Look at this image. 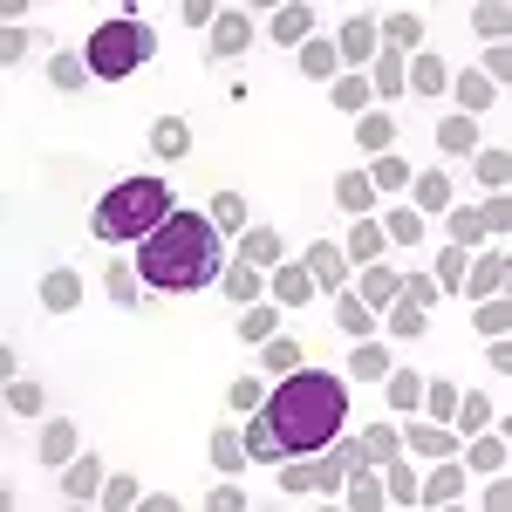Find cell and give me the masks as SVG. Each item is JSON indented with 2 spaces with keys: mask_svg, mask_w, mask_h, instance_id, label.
<instances>
[{
  "mask_svg": "<svg viewBox=\"0 0 512 512\" xmlns=\"http://www.w3.org/2000/svg\"><path fill=\"white\" fill-rule=\"evenodd\" d=\"M369 89H376V96H403V55L376 48V62H369Z\"/></svg>",
  "mask_w": 512,
  "mask_h": 512,
  "instance_id": "41",
  "label": "cell"
},
{
  "mask_svg": "<svg viewBox=\"0 0 512 512\" xmlns=\"http://www.w3.org/2000/svg\"><path fill=\"white\" fill-rule=\"evenodd\" d=\"M103 485H110L103 458H96V451H76V458H69V472H62V492H69L76 506H89V499H103Z\"/></svg>",
  "mask_w": 512,
  "mask_h": 512,
  "instance_id": "11",
  "label": "cell"
},
{
  "mask_svg": "<svg viewBox=\"0 0 512 512\" xmlns=\"http://www.w3.org/2000/svg\"><path fill=\"white\" fill-rule=\"evenodd\" d=\"M103 287H110V301H123V308H137V294H144V274H137V267H123V260H117Z\"/></svg>",
  "mask_w": 512,
  "mask_h": 512,
  "instance_id": "52",
  "label": "cell"
},
{
  "mask_svg": "<svg viewBox=\"0 0 512 512\" xmlns=\"http://www.w3.org/2000/svg\"><path fill=\"white\" fill-rule=\"evenodd\" d=\"M376 226H383V239H390V246H417V239H424V212H410V205H390Z\"/></svg>",
  "mask_w": 512,
  "mask_h": 512,
  "instance_id": "36",
  "label": "cell"
},
{
  "mask_svg": "<svg viewBox=\"0 0 512 512\" xmlns=\"http://www.w3.org/2000/svg\"><path fill=\"white\" fill-rule=\"evenodd\" d=\"M355 444H362V458H369V465H390L396 451H403V431H396V424H369Z\"/></svg>",
  "mask_w": 512,
  "mask_h": 512,
  "instance_id": "38",
  "label": "cell"
},
{
  "mask_svg": "<svg viewBox=\"0 0 512 512\" xmlns=\"http://www.w3.org/2000/svg\"><path fill=\"white\" fill-rule=\"evenodd\" d=\"M383 246H390V239H383V226H376V219H355V233L342 239V253H349L355 267H369V260H383Z\"/></svg>",
  "mask_w": 512,
  "mask_h": 512,
  "instance_id": "29",
  "label": "cell"
},
{
  "mask_svg": "<svg viewBox=\"0 0 512 512\" xmlns=\"http://www.w3.org/2000/svg\"><path fill=\"white\" fill-rule=\"evenodd\" d=\"M376 41H383L390 55H417V48H424V14H417V7L383 14V21H376Z\"/></svg>",
  "mask_w": 512,
  "mask_h": 512,
  "instance_id": "10",
  "label": "cell"
},
{
  "mask_svg": "<svg viewBox=\"0 0 512 512\" xmlns=\"http://www.w3.org/2000/svg\"><path fill=\"white\" fill-rule=\"evenodd\" d=\"M403 451H410V458H451V451H458V431H451V424H410V431H403Z\"/></svg>",
  "mask_w": 512,
  "mask_h": 512,
  "instance_id": "18",
  "label": "cell"
},
{
  "mask_svg": "<svg viewBox=\"0 0 512 512\" xmlns=\"http://www.w3.org/2000/svg\"><path fill=\"white\" fill-rule=\"evenodd\" d=\"M383 396H390V410H417V403H424V376H417V369H396V362H390Z\"/></svg>",
  "mask_w": 512,
  "mask_h": 512,
  "instance_id": "37",
  "label": "cell"
},
{
  "mask_svg": "<svg viewBox=\"0 0 512 512\" xmlns=\"http://www.w3.org/2000/svg\"><path fill=\"white\" fill-rule=\"evenodd\" d=\"M465 267H472V253L444 239V246L431 253V280H437V294H458V287H465Z\"/></svg>",
  "mask_w": 512,
  "mask_h": 512,
  "instance_id": "22",
  "label": "cell"
},
{
  "mask_svg": "<svg viewBox=\"0 0 512 512\" xmlns=\"http://www.w3.org/2000/svg\"><path fill=\"white\" fill-rule=\"evenodd\" d=\"M444 219H451V246H465V253H472L478 239H485V219H478V205H451Z\"/></svg>",
  "mask_w": 512,
  "mask_h": 512,
  "instance_id": "47",
  "label": "cell"
},
{
  "mask_svg": "<svg viewBox=\"0 0 512 512\" xmlns=\"http://www.w3.org/2000/svg\"><path fill=\"white\" fill-rule=\"evenodd\" d=\"M472 28H478V35H485V41H506L512 14H506V7H499V0H485V7H478V14H472Z\"/></svg>",
  "mask_w": 512,
  "mask_h": 512,
  "instance_id": "54",
  "label": "cell"
},
{
  "mask_svg": "<svg viewBox=\"0 0 512 512\" xmlns=\"http://www.w3.org/2000/svg\"><path fill=\"white\" fill-rule=\"evenodd\" d=\"M506 69H512V48H506V41H492V48H485V82L499 89V82H506Z\"/></svg>",
  "mask_w": 512,
  "mask_h": 512,
  "instance_id": "60",
  "label": "cell"
},
{
  "mask_svg": "<svg viewBox=\"0 0 512 512\" xmlns=\"http://www.w3.org/2000/svg\"><path fill=\"white\" fill-rule=\"evenodd\" d=\"M424 410H431V424H451V410H458V390H451V383H424Z\"/></svg>",
  "mask_w": 512,
  "mask_h": 512,
  "instance_id": "56",
  "label": "cell"
},
{
  "mask_svg": "<svg viewBox=\"0 0 512 512\" xmlns=\"http://www.w3.org/2000/svg\"><path fill=\"white\" fill-rule=\"evenodd\" d=\"M308 35H315V7H308V0H287V7H274V41H294V48H301Z\"/></svg>",
  "mask_w": 512,
  "mask_h": 512,
  "instance_id": "25",
  "label": "cell"
},
{
  "mask_svg": "<svg viewBox=\"0 0 512 512\" xmlns=\"http://www.w3.org/2000/svg\"><path fill=\"white\" fill-rule=\"evenodd\" d=\"M308 355H301V342H287V335H274V342H260V369H274V376H294Z\"/></svg>",
  "mask_w": 512,
  "mask_h": 512,
  "instance_id": "43",
  "label": "cell"
},
{
  "mask_svg": "<svg viewBox=\"0 0 512 512\" xmlns=\"http://www.w3.org/2000/svg\"><path fill=\"white\" fill-rule=\"evenodd\" d=\"M315 301V274L301 260H280L274 267V308H308Z\"/></svg>",
  "mask_w": 512,
  "mask_h": 512,
  "instance_id": "15",
  "label": "cell"
},
{
  "mask_svg": "<svg viewBox=\"0 0 512 512\" xmlns=\"http://www.w3.org/2000/svg\"><path fill=\"white\" fill-rule=\"evenodd\" d=\"M239 260L260 267V274H274L280 267V233L274 226H246V233H239Z\"/></svg>",
  "mask_w": 512,
  "mask_h": 512,
  "instance_id": "19",
  "label": "cell"
},
{
  "mask_svg": "<svg viewBox=\"0 0 512 512\" xmlns=\"http://www.w3.org/2000/svg\"><path fill=\"white\" fill-rule=\"evenodd\" d=\"M506 274H512V253H506V246H492V253H478V267H465V287H458V294L492 301V294H506Z\"/></svg>",
  "mask_w": 512,
  "mask_h": 512,
  "instance_id": "9",
  "label": "cell"
},
{
  "mask_svg": "<svg viewBox=\"0 0 512 512\" xmlns=\"http://www.w3.org/2000/svg\"><path fill=\"white\" fill-rule=\"evenodd\" d=\"M301 267L315 274V287H321V294H342V287H349V253H342V239H315Z\"/></svg>",
  "mask_w": 512,
  "mask_h": 512,
  "instance_id": "7",
  "label": "cell"
},
{
  "mask_svg": "<svg viewBox=\"0 0 512 512\" xmlns=\"http://www.w3.org/2000/svg\"><path fill=\"white\" fill-rule=\"evenodd\" d=\"M48 82H55V89H69V96H76V89H89V62H82V55H55V62H48Z\"/></svg>",
  "mask_w": 512,
  "mask_h": 512,
  "instance_id": "48",
  "label": "cell"
},
{
  "mask_svg": "<svg viewBox=\"0 0 512 512\" xmlns=\"http://www.w3.org/2000/svg\"><path fill=\"white\" fill-rule=\"evenodd\" d=\"M260 417L274 424L287 458H308L328 437H342V424H349V390H342V376H328V369H294V376H280V390L260 403Z\"/></svg>",
  "mask_w": 512,
  "mask_h": 512,
  "instance_id": "2",
  "label": "cell"
},
{
  "mask_svg": "<svg viewBox=\"0 0 512 512\" xmlns=\"http://www.w3.org/2000/svg\"><path fill=\"white\" fill-rule=\"evenodd\" d=\"M219 294H226L233 308H253V301H260V267H246V260H233V267L219 274Z\"/></svg>",
  "mask_w": 512,
  "mask_h": 512,
  "instance_id": "28",
  "label": "cell"
},
{
  "mask_svg": "<svg viewBox=\"0 0 512 512\" xmlns=\"http://www.w3.org/2000/svg\"><path fill=\"white\" fill-rule=\"evenodd\" d=\"M396 280H403V274H390L383 260H369V267H362V287H355V294H362V301H369V308L383 315V308L396 301Z\"/></svg>",
  "mask_w": 512,
  "mask_h": 512,
  "instance_id": "34",
  "label": "cell"
},
{
  "mask_svg": "<svg viewBox=\"0 0 512 512\" xmlns=\"http://www.w3.org/2000/svg\"><path fill=\"white\" fill-rule=\"evenodd\" d=\"M349 369H355V376H362V383H383V376H390V349H383V342L369 335V342H355Z\"/></svg>",
  "mask_w": 512,
  "mask_h": 512,
  "instance_id": "39",
  "label": "cell"
},
{
  "mask_svg": "<svg viewBox=\"0 0 512 512\" xmlns=\"http://www.w3.org/2000/svg\"><path fill=\"white\" fill-rule=\"evenodd\" d=\"M130 267L151 280L158 294H198V287H212V280L226 274L219 267V226L205 212H192V205H178L151 239H137Z\"/></svg>",
  "mask_w": 512,
  "mask_h": 512,
  "instance_id": "1",
  "label": "cell"
},
{
  "mask_svg": "<svg viewBox=\"0 0 512 512\" xmlns=\"http://www.w3.org/2000/svg\"><path fill=\"white\" fill-rule=\"evenodd\" d=\"M246 458H253V465H280V458H287V451H280V437H274V424H267V417H260V410H253V424H246Z\"/></svg>",
  "mask_w": 512,
  "mask_h": 512,
  "instance_id": "30",
  "label": "cell"
},
{
  "mask_svg": "<svg viewBox=\"0 0 512 512\" xmlns=\"http://www.w3.org/2000/svg\"><path fill=\"white\" fill-rule=\"evenodd\" d=\"M431 308H437V280L403 274L396 280V301L383 308V321H390V335H424V328H431Z\"/></svg>",
  "mask_w": 512,
  "mask_h": 512,
  "instance_id": "6",
  "label": "cell"
},
{
  "mask_svg": "<svg viewBox=\"0 0 512 512\" xmlns=\"http://www.w3.org/2000/svg\"><path fill=\"white\" fill-rule=\"evenodd\" d=\"M301 76H308V82H335V76H342L335 41H301Z\"/></svg>",
  "mask_w": 512,
  "mask_h": 512,
  "instance_id": "31",
  "label": "cell"
},
{
  "mask_svg": "<svg viewBox=\"0 0 512 512\" xmlns=\"http://www.w3.org/2000/svg\"><path fill=\"white\" fill-rule=\"evenodd\" d=\"M472 328L492 342V335H506L512 328V308H506V294H492V301H472Z\"/></svg>",
  "mask_w": 512,
  "mask_h": 512,
  "instance_id": "45",
  "label": "cell"
},
{
  "mask_svg": "<svg viewBox=\"0 0 512 512\" xmlns=\"http://www.w3.org/2000/svg\"><path fill=\"white\" fill-rule=\"evenodd\" d=\"M472 158H478V185L506 192V178H512V158H506V151H472Z\"/></svg>",
  "mask_w": 512,
  "mask_h": 512,
  "instance_id": "53",
  "label": "cell"
},
{
  "mask_svg": "<svg viewBox=\"0 0 512 512\" xmlns=\"http://www.w3.org/2000/svg\"><path fill=\"white\" fill-rule=\"evenodd\" d=\"M335 205H342V212H355V219H369V205H376L369 171H342V178H335Z\"/></svg>",
  "mask_w": 512,
  "mask_h": 512,
  "instance_id": "27",
  "label": "cell"
},
{
  "mask_svg": "<svg viewBox=\"0 0 512 512\" xmlns=\"http://www.w3.org/2000/svg\"><path fill=\"white\" fill-rule=\"evenodd\" d=\"M178 14H185V28H205V21H212V7H205V0H185Z\"/></svg>",
  "mask_w": 512,
  "mask_h": 512,
  "instance_id": "63",
  "label": "cell"
},
{
  "mask_svg": "<svg viewBox=\"0 0 512 512\" xmlns=\"http://www.w3.org/2000/svg\"><path fill=\"white\" fill-rule=\"evenodd\" d=\"M355 458H362L355 437H328V444L308 451V458H280V492H294V499H308V492H335V485L349 478Z\"/></svg>",
  "mask_w": 512,
  "mask_h": 512,
  "instance_id": "5",
  "label": "cell"
},
{
  "mask_svg": "<svg viewBox=\"0 0 512 512\" xmlns=\"http://www.w3.org/2000/svg\"><path fill=\"white\" fill-rule=\"evenodd\" d=\"M376 48H383V41H376V21H369V14H349L342 35H335V55L362 69V62H376Z\"/></svg>",
  "mask_w": 512,
  "mask_h": 512,
  "instance_id": "14",
  "label": "cell"
},
{
  "mask_svg": "<svg viewBox=\"0 0 512 512\" xmlns=\"http://www.w3.org/2000/svg\"><path fill=\"white\" fill-rule=\"evenodd\" d=\"M349 506L355 512L383 506V465H369V458H355V465H349Z\"/></svg>",
  "mask_w": 512,
  "mask_h": 512,
  "instance_id": "21",
  "label": "cell"
},
{
  "mask_svg": "<svg viewBox=\"0 0 512 512\" xmlns=\"http://www.w3.org/2000/svg\"><path fill=\"white\" fill-rule=\"evenodd\" d=\"M205 506H212V512H246V492H239V485H212Z\"/></svg>",
  "mask_w": 512,
  "mask_h": 512,
  "instance_id": "61",
  "label": "cell"
},
{
  "mask_svg": "<svg viewBox=\"0 0 512 512\" xmlns=\"http://www.w3.org/2000/svg\"><path fill=\"white\" fill-rule=\"evenodd\" d=\"M76 458V424H41V465H69Z\"/></svg>",
  "mask_w": 512,
  "mask_h": 512,
  "instance_id": "44",
  "label": "cell"
},
{
  "mask_svg": "<svg viewBox=\"0 0 512 512\" xmlns=\"http://www.w3.org/2000/svg\"><path fill=\"white\" fill-rule=\"evenodd\" d=\"M465 465H451V458H431V478H417V506H451L458 492H465Z\"/></svg>",
  "mask_w": 512,
  "mask_h": 512,
  "instance_id": "13",
  "label": "cell"
},
{
  "mask_svg": "<svg viewBox=\"0 0 512 512\" xmlns=\"http://www.w3.org/2000/svg\"><path fill=\"white\" fill-rule=\"evenodd\" d=\"M328 103H335V110H349V117H362V110H369V76H335Z\"/></svg>",
  "mask_w": 512,
  "mask_h": 512,
  "instance_id": "46",
  "label": "cell"
},
{
  "mask_svg": "<svg viewBox=\"0 0 512 512\" xmlns=\"http://www.w3.org/2000/svg\"><path fill=\"white\" fill-rule=\"evenodd\" d=\"M151 28L137 21V14H117V21H103L96 35H89V48H82V62H89V76L96 82H123V76H137L144 62H151Z\"/></svg>",
  "mask_w": 512,
  "mask_h": 512,
  "instance_id": "4",
  "label": "cell"
},
{
  "mask_svg": "<svg viewBox=\"0 0 512 512\" xmlns=\"http://www.w3.org/2000/svg\"><path fill=\"white\" fill-rule=\"evenodd\" d=\"M226 403H233L239 417H253V410L267 403V396H260V376H233V390H226Z\"/></svg>",
  "mask_w": 512,
  "mask_h": 512,
  "instance_id": "55",
  "label": "cell"
},
{
  "mask_svg": "<svg viewBox=\"0 0 512 512\" xmlns=\"http://www.w3.org/2000/svg\"><path fill=\"white\" fill-rule=\"evenodd\" d=\"M28 48H35V35H28V28H7V35H0V55H7V62H21Z\"/></svg>",
  "mask_w": 512,
  "mask_h": 512,
  "instance_id": "62",
  "label": "cell"
},
{
  "mask_svg": "<svg viewBox=\"0 0 512 512\" xmlns=\"http://www.w3.org/2000/svg\"><path fill=\"white\" fill-rule=\"evenodd\" d=\"M151 151H158V158H185V151H192V123L185 117H158L151 123Z\"/></svg>",
  "mask_w": 512,
  "mask_h": 512,
  "instance_id": "32",
  "label": "cell"
},
{
  "mask_svg": "<svg viewBox=\"0 0 512 512\" xmlns=\"http://www.w3.org/2000/svg\"><path fill=\"white\" fill-rule=\"evenodd\" d=\"M205 219H212L219 233H246V198H239V192H219V198H212V212H205Z\"/></svg>",
  "mask_w": 512,
  "mask_h": 512,
  "instance_id": "49",
  "label": "cell"
},
{
  "mask_svg": "<svg viewBox=\"0 0 512 512\" xmlns=\"http://www.w3.org/2000/svg\"><path fill=\"white\" fill-rule=\"evenodd\" d=\"M178 205H171V185L164 178H123L117 192H103L96 198V212H89V233L96 239H151L171 219Z\"/></svg>",
  "mask_w": 512,
  "mask_h": 512,
  "instance_id": "3",
  "label": "cell"
},
{
  "mask_svg": "<svg viewBox=\"0 0 512 512\" xmlns=\"http://www.w3.org/2000/svg\"><path fill=\"white\" fill-rule=\"evenodd\" d=\"M465 472H485V478H499V472H506V437H492V431H472V451H465Z\"/></svg>",
  "mask_w": 512,
  "mask_h": 512,
  "instance_id": "26",
  "label": "cell"
},
{
  "mask_svg": "<svg viewBox=\"0 0 512 512\" xmlns=\"http://www.w3.org/2000/svg\"><path fill=\"white\" fill-rule=\"evenodd\" d=\"M82 294H89V287H82L76 267H48V274H41V308H48V315H76Z\"/></svg>",
  "mask_w": 512,
  "mask_h": 512,
  "instance_id": "12",
  "label": "cell"
},
{
  "mask_svg": "<svg viewBox=\"0 0 512 512\" xmlns=\"http://www.w3.org/2000/svg\"><path fill=\"white\" fill-rule=\"evenodd\" d=\"M410 212H451V171H424V178H410Z\"/></svg>",
  "mask_w": 512,
  "mask_h": 512,
  "instance_id": "20",
  "label": "cell"
},
{
  "mask_svg": "<svg viewBox=\"0 0 512 512\" xmlns=\"http://www.w3.org/2000/svg\"><path fill=\"white\" fill-rule=\"evenodd\" d=\"M212 465H219V472L253 465V458H246V437H239V431H212Z\"/></svg>",
  "mask_w": 512,
  "mask_h": 512,
  "instance_id": "50",
  "label": "cell"
},
{
  "mask_svg": "<svg viewBox=\"0 0 512 512\" xmlns=\"http://www.w3.org/2000/svg\"><path fill=\"white\" fill-rule=\"evenodd\" d=\"M390 144H396V117L390 110H362V117H355V151H376V158H383Z\"/></svg>",
  "mask_w": 512,
  "mask_h": 512,
  "instance_id": "23",
  "label": "cell"
},
{
  "mask_svg": "<svg viewBox=\"0 0 512 512\" xmlns=\"http://www.w3.org/2000/svg\"><path fill=\"white\" fill-rule=\"evenodd\" d=\"M335 321H342V335H355V342H369V335H376V308H369L362 294H349V287L335 294Z\"/></svg>",
  "mask_w": 512,
  "mask_h": 512,
  "instance_id": "24",
  "label": "cell"
},
{
  "mask_svg": "<svg viewBox=\"0 0 512 512\" xmlns=\"http://www.w3.org/2000/svg\"><path fill=\"white\" fill-rule=\"evenodd\" d=\"M478 219H485V233L499 239V233H506V226H512V198H506V192H492V198H485V205H478Z\"/></svg>",
  "mask_w": 512,
  "mask_h": 512,
  "instance_id": "57",
  "label": "cell"
},
{
  "mask_svg": "<svg viewBox=\"0 0 512 512\" xmlns=\"http://www.w3.org/2000/svg\"><path fill=\"white\" fill-rule=\"evenodd\" d=\"M410 178H417V171L396 158V151H383V158L369 164V185H376V192H410Z\"/></svg>",
  "mask_w": 512,
  "mask_h": 512,
  "instance_id": "40",
  "label": "cell"
},
{
  "mask_svg": "<svg viewBox=\"0 0 512 512\" xmlns=\"http://www.w3.org/2000/svg\"><path fill=\"white\" fill-rule=\"evenodd\" d=\"M7 410L14 417H41V383H7Z\"/></svg>",
  "mask_w": 512,
  "mask_h": 512,
  "instance_id": "58",
  "label": "cell"
},
{
  "mask_svg": "<svg viewBox=\"0 0 512 512\" xmlns=\"http://www.w3.org/2000/svg\"><path fill=\"white\" fill-rule=\"evenodd\" d=\"M205 48H212V62H239V55L253 48V21H246L239 7L212 14V41H205Z\"/></svg>",
  "mask_w": 512,
  "mask_h": 512,
  "instance_id": "8",
  "label": "cell"
},
{
  "mask_svg": "<svg viewBox=\"0 0 512 512\" xmlns=\"http://www.w3.org/2000/svg\"><path fill=\"white\" fill-rule=\"evenodd\" d=\"M233 328H239V342H253V349H260V342H274V335H280V308L253 301V308H246V315H239Z\"/></svg>",
  "mask_w": 512,
  "mask_h": 512,
  "instance_id": "35",
  "label": "cell"
},
{
  "mask_svg": "<svg viewBox=\"0 0 512 512\" xmlns=\"http://www.w3.org/2000/svg\"><path fill=\"white\" fill-rule=\"evenodd\" d=\"M451 424H458V431L472 437V431H485V424H492V403H485V396H458V410H451Z\"/></svg>",
  "mask_w": 512,
  "mask_h": 512,
  "instance_id": "51",
  "label": "cell"
},
{
  "mask_svg": "<svg viewBox=\"0 0 512 512\" xmlns=\"http://www.w3.org/2000/svg\"><path fill=\"white\" fill-rule=\"evenodd\" d=\"M383 499H396V506H417V465L390 458V465H383Z\"/></svg>",
  "mask_w": 512,
  "mask_h": 512,
  "instance_id": "42",
  "label": "cell"
},
{
  "mask_svg": "<svg viewBox=\"0 0 512 512\" xmlns=\"http://www.w3.org/2000/svg\"><path fill=\"white\" fill-rule=\"evenodd\" d=\"M451 103H458V117H485L499 103V89L478 76V69H465V76H451Z\"/></svg>",
  "mask_w": 512,
  "mask_h": 512,
  "instance_id": "17",
  "label": "cell"
},
{
  "mask_svg": "<svg viewBox=\"0 0 512 512\" xmlns=\"http://www.w3.org/2000/svg\"><path fill=\"white\" fill-rule=\"evenodd\" d=\"M437 151H458V158H472V151H478V117H458V110H451V117L437 123Z\"/></svg>",
  "mask_w": 512,
  "mask_h": 512,
  "instance_id": "33",
  "label": "cell"
},
{
  "mask_svg": "<svg viewBox=\"0 0 512 512\" xmlns=\"http://www.w3.org/2000/svg\"><path fill=\"white\" fill-rule=\"evenodd\" d=\"M403 89H417V96H444V89H451V69L437 62L431 48H417V55L403 62Z\"/></svg>",
  "mask_w": 512,
  "mask_h": 512,
  "instance_id": "16",
  "label": "cell"
},
{
  "mask_svg": "<svg viewBox=\"0 0 512 512\" xmlns=\"http://www.w3.org/2000/svg\"><path fill=\"white\" fill-rule=\"evenodd\" d=\"M103 506H144V485H137V478H110V485H103Z\"/></svg>",
  "mask_w": 512,
  "mask_h": 512,
  "instance_id": "59",
  "label": "cell"
}]
</instances>
